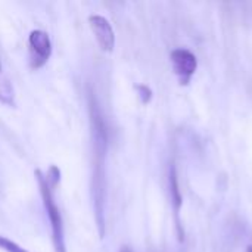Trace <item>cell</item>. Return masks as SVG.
<instances>
[{"mask_svg": "<svg viewBox=\"0 0 252 252\" xmlns=\"http://www.w3.org/2000/svg\"><path fill=\"white\" fill-rule=\"evenodd\" d=\"M38 185H40V192L43 198V204L47 213V217L50 220L52 226V233H53V245L56 252H66L65 251V239H63V226H62V217L59 213V208L55 202L53 198V188L47 183L46 176L41 174L40 170L35 171Z\"/></svg>", "mask_w": 252, "mask_h": 252, "instance_id": "obj_1", "label": "cell"}, {"mask_svg": "<svg viewBox=\"0 0 252 252\" xmlns=\"http://www.w3.org/2000/svg\"><path fill=\"white\" fill-rule=\"evenodd\" d=\"M30 63L31 68H41L52 55V41L46 31L34 30L30 34Z\"/></svg>", "mask_w": 252, "mask_h": 252, "instance_id": "obj_2", "label": "cell"}, {"mask_svg": "<svg viewBox=\"0 0 252 252\" xmlns=\"http://www.w3.org/2000/svg\"><path fill=\"white\" fill-rule=\"evenodd\" d=\"M171 62L174 72L180 78V83L188 84L198 68L196 56L188 49H176L171 52Z\"/></svg>", "mask_w": 252, "mask_h": 252, "instance_id": "obj_3", "label": "cell"}, {"mask_svg": "<svg viewBox=\"0 0 252 252\" xmlns=\"http://www.w3.org/2000/svg\"><path fill=\"white\" fill-rule=\"evenodd\" d=\"M90 28L103 52H112L115 46V34L109 21L99 15H92L89 18Z\"/></svg>", "mask_w": 252, "mask_h": 252, "instance_id": "obj_4", "label": "cell"}, {"mask_svg": "<svg viewBox=\"0 0 252 252\" xmlns=\"http://www.w3.org/2000/svg\"><path fill=\"white\" fill-rule=\"evenodd\" d=\"M170 192H171V201L174 204L176 214H179L180 207H182V195H180V189H179V183H177V176H176V168L174 167H171V170H170Z\"/></svg>", "mask_w": 252, "mask_h": 252, "instance_id": "obj_5", "label": "cell"}, {"mask_svg": "<svg viewBox=\"0 0 252 252\" xmlns=\"http://www.w3.org/2000/svg\"><path fill=\"white\" fill-rule=\"evenodd\" d=\"M0 102L1 103H6L9 106H13L15 105V100H13V87L9 83V80L4 78V77H1V75H0Z\"/></svg>", "mask_w": 252, "mask_h": 252, "instance_id": "obj_6", "label": "cell"}, {"mask_svg": "<svg viewBox=\"0 0 252 252\" xmlns=\"http://www.w3.org/2000/svg\"><path fill=\"white\" fill-rule=\"evenodd\" d=\"M0 250L6 252H28L25 251L24 248H21L18 244H15L13 241L4 238V236H0Z\"/></svg>", "mask_w": 252, "mask_h": 252, "instance_id": "obj_7", "label": "cell"}, {"mask_svg": "<svg viewBox=\"0 0 252 252\" xmlns=\"http://www.w3.org/2000/svg\"><path fill=\"white\" fill-rule=\"evenodd\" d=\"M136 89H137V92L140 93L139 96H140L142 102H143V103H148V102L151 100V97H152V90H151L148 86H143V84H142V86H137Z\"/></svg>", "mask_w": 252, "mask_h": 252, "instance_id": "obj_8", "label": "cell"}, {"mask_svg": "<svg viewBox=\"0 0 252 252\" xmlns=\"http://www.w3.org/2000/svg\"><path fill=\"white\" fill-rule=\"evenodd\" d=\"M121 252H131V250H130V248H127V247H124V248L121 250Z\"/></svg>", "mask_w": 252, "mask_h": 252, "instance_id": "obj_9", "label": "cell"}, {"mask_svg": "<svg viewBox=\"0 0 252 252\" xmlns=\"http://www.w3.org/2000/svg\"><path fill=\"white\" fill-rule=\"evenodd\" d=\"M247 252H252V245H250V247L247 248Z\"/></svg>", "mask_w": 252, "mask_h": 252, "instance_id": "obj_10", "label": "cell"}, {"mask_svg": "<svg viewBox=\"0 0 252 252\" xmlns=\"http://www.w3.org/2000/svg\"><path fill=\"white\" fill-rule=\"evenodd\" d=\"M0 71H1V63H0Z\"/></svg>", "mask_w": 252, "mask_h": 252, "instance_id": "obj_11", "label": "cell"}]
</instances>
